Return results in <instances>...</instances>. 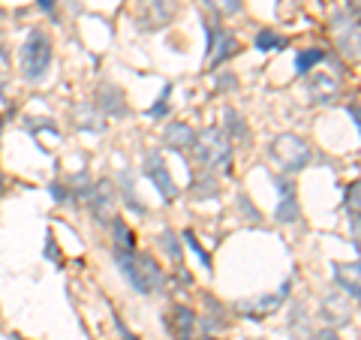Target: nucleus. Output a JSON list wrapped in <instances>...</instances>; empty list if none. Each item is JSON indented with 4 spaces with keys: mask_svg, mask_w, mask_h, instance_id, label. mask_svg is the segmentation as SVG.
<instances>
[{
    "mask_svg": "<svg viewBox=\"0 0 361 340\" xmlns=\"http://www.w3.org/2000/svg\"><path fill=\"white\" fill-rule=\"evenodd\" d=\"M118 262V271L124 280L136 289L139 295H157L163 289V268L150 253H139V250H127V253H112Z\"/></svg>",
    "mask_w": 361,
    "mask_h": 340,
    "instance_id": "obj_1",
    "label": "nucleus"
},
{
    "mask_svg": "<svg viewBox=\"0 0 361 340\" xmlns=\"http://www.w3.org/2000/svg\"><path fill=\"white\" fill-rule=\"evenodd\" d=\"M196 160L208 172L226 175L232 169V139L226 136L223 127H208L205 133H196Z\"/></svg>",
    "mask_w": 361,
    "mask_h": 340,
    "instance_id": "obj_2",
    "label": "nucleus"
},
{
    "mask_svg": "<svg viewBox=\"0 0 361 340\" xmlns=\"http://www.w3.org/2000/svg\"><path fill=\"white\" fill-rule=\"evenodd\" d=\"M52 57H55V45H52V36L45 31H34L27 34L24 45H22V55H18V64H22V76L24 82H43L52 69Z\"/></svg>",
    "mask_w": 361,
    "mask_h": 340,
    "instance_id": "obj_3",
    "label": "nucleus"
},
{
    "mask_svg": "<svg viewBox=\"0 0 361 340\" xmlns=\"http://www.w3.org/2000/svg\"><path fill=\"white\" fill-rule=\"evenodd\" d=\"M268 157L274 160V163L283 169L286 175H295V172H301V169L310 166V157H313V151H310V145L301 136H295V133H280L277 139H271Z\"/></svg>",
    "mask_w": 361,
    "mask_h": 340,
    "instance_id": "obj_4",
    "label": "nucleus"
},
{
    "mask_svg": "<svg viewBox=\"0 0 361 340\" xmlns=\"http://www.w3.org/2000/svg\"><path fill=\"white\" fill-rule=\"evenodd\" d=\"M205 36H208V48H205V66L208 69H220L229 57H232L238 52V39L226 31V27H217L205 22Z\"/></svg>",
    "mask_w": 361,
    "mask_h": 340,
    "instance_id": "obj_5",
    "label": "nucleus"
},
{
    "mask_svg": "<svg viewBox=\"0 0 361 340\" xmlns=\"http://www.w3.org/2000/svg\"><path fill=\"white\" fill-rule=\"evenodd\" d=\"M286 298H289V283H283L277 289V292H265V295H256V298H244V302H238L235 310L244 319H265L271 313H277L280 307L286 304Z\"/></svg>",
    "mask_w": 361,
    "mask_h": 340,
    "instance_id": "obj_6",
    "label": "nucleus"
},
{
    "mask_svg": "<svg viewBox=\"0 0 361 340\" xmlns=\"http://www.w3.org/2000/svg\"><path fill=\"white\" fill-rule=\"evenodd\" d=\"M175 13H178L175 0H142L136 22L142 31H163V27L175 18Z\"/></svg>",
    "mask_w": 361,
    "mask_h": 340,
    "instance_id": "obj_7",
    "label": "nucleus"
},
{
    "mask_svg": "<svg viewBox=\"0 0 361 340\" xmlns=\"http://www.w3.org/2000/svg\"><path fill=\"white\" fill-rule=\"evenodd\" d=\"M145 178L157 187V193L163 196L166 205H172L175 199H178V187H175V181H172V175H169V166H166L163 154L150 151V154L145 157Z\"/></svg>",
    "mask_w": 361,
    "mask_h": 340,
    "instance_id": "obj_8",
    "label": "nucleus"
},
{
    "mask_svg": "<svg viewBox=\"0 0 361 340\" xmlns=\"http://www.w3.org/2000/svg\"><path fill=\"white\" fill-rule=\"evenodd\" d=\"M87 208L90 214H94L97 223L108 226V220H112V211H115V184L103 178V181H97L90 187V196H87Z\"/></svg>",
    "mask_w": 361,
    "mask_h": 340,
    "instance_id": "obj_9",
    "label": "nucleus"
},
{
    "mask_svg": "<svg viewBox=\"0 0 361 340\" xmlns=\"http://www.w3.org/2000/svg\"><path fill=\"white\" fill-rule=\"evenodd\" d=\"M271 181L280 190V199H277V208H274L277 223H286V226L295 223L301 217V208H298V199H295V184L286 181V178H280V175H271Z\"/></svg>",
    "mask_w": 361,
    "mask_h": 340,
    "instance_id": "obj_10",
    "label": "nucleus"
},
{
    "mask_svg": "<svg viewBox=\"0 0 361 340\" xmlns=\"http://www.w3.org/2000/svg\"><path fill=\"white\" fill-rule=\"evenodd\" d=\"M97 106L99 112L106 118H124L127 115V99H124V91L115 85H99L97 91Z\"/></svg>",
    "mask_w": 361,
    "mask_h": 340,
    "instance_id": "obj_11",
    "label": "nucleus"
},
{
    "mask_svg": "<svg viewBox=\"0 0 361 340\" xmlns=\"http://www.w3.org/2000/svg\"><path fill=\"white\" fill-rule=\"evenodd\" d=\"M319 316H323L331 328H344V325H349V319H353V313H349V298H346V295L331 292L325 302H323V313H319Z\"/></svg>",
    "mask_w": 361,
    "mask_h": 340,
    "instance_id": "obj_12",
    "label": "nucleus"
},
{
    "mask_svg": "<svg viewBox=\"0 0 361 340\" xmlns=\"http://www.w3.org/2000/svg\"><path fill=\"white\" fill-rule=\"evenodd\" d=\"M331 274H334V283L340 286V292L346 298H358V289H361V280H358V262H334L331 265Z\"/></svg>",
    "mask_w": 361,
    "mask_h": 340,
    "instance_id": "obj_13",
    "label": "nucleus"
},
{
    "mask_svg": "<svg viewBox=\"0 0 361 340\" xmlns=\"http://www.w3.org/2000/svg\"><path fill=\"white\" fill-rule=\"evenodd\" d=\"M163 145L166 148H172V151H193V145H196V129L190 127V124H169L166 127V133H163Z\"/></svg>",
    "mask_w": 361,
    "mask_h": 340,
    "instance_id": "obj_14",
    "label": "nucleus"
},
{
    "mask_svg": "<svg viewBox=\"0 0 361 340\" xmlns=\"http://www.w3.org/2000/svg\"><path fill=\"white\" fill-rule=\"evenodd\" d=\"M307 97H310V103H319V106L331 103L337 97V78L328 73H316L307 85Z\"/></svg>",
    "mask_w": 361,
    "mask_h": 340,
    "instance_id": "obj_15",
    "label": "nucleus"
},
{
    "mask_svg": "<svg viewBox=\"0 0 361 340\" xmlns=\"http://www.w3.org/2000/svg\"><path fill=\"white\" fill-rule=\"evenodd\" d=\"M172 334L175 340H196V313L190 307L172 310Z\"/></svg>",
    "mask_w": 361,
    "mask_h": 340,
    "instance_id": "obj_16",
    "label": "nucleus"
},
{
    "mask_svg": "<svg viewBox=\"0 0 361 340\" xmlns=\"http://www.w3.org/2000/svg\"><path fill=\"white\" fill-rule=\"evenodd\" d=\"M337 22L344 24V31L337 34V45H340V55L346 57V61H358V24H346L344 15H337Z\"/></svg>",
    "mask_w": 361,
    "mask_h": 340,
    "instance_id": "obj_17",
    "label": "nucleus"
},
{
    "mask_svg": "<svg viewBox=\"0 0 361 340\" xmlns=\"http://www.w3.org/2000/svg\"><path fill=\"white\" fill-rule=\"evenodd\" d=\"M112 253H127V250H136V232L127 226V220L120 217H112Z\"/></svg>",
    "mask_w": 361,
    "mask_h": 340,
    "instance_id": "obj_18",
    "label": "nucleus"
},
{
    "mask_svg": "<svg viewBox=\"0 0 361 340\" xmlns=\"http://www.w3.org/2000/svg\"><path fill=\"white\" fill-rule=\"evenodd\" d=\"M325 61H328L325 48H298V55H295V73L298 76H310V73H313V66L325 64Z\"/></svg>",
    "mask_w": 361,
    "mask_h": 340,
    "instance_id": "obj_19",
    "label": "nucleus"
},
{
    "mask_svg": "<svg viewBox=\"0 0 361 340\" xmlns=\"http://www.w3.org/2000/svg\"><path fill=\"white\" fill-rule=\"evenodd\" d=\"M160 247L169 253V259H172V265L178 268V271H184V250H180V235L172 232V229H163V235H160Z\"/></svg>",
    "mask_w": 361,
    "mask_h": 340,
    "instance_id": "obj_20",
    "label": "nucleus"
},
{
    "mask_svg": "<svg viewBox=\"0 0 361 340\" xmlns=\"http://www.w3.org/2000/svg\"><path fill=\"white\" fill-rule=\"evenodd\" d=\"M253 48L256 52H262V55L280 52V48H286V39L277 36V31H271V27H262V31L256 34V39H253Z\"/></svg>",
    "mask_w": 361,
    "mask_h": 340,
    "instance_id": "obj_21",
    "label": "nucleus"
},
{
    "mask_svg": "<svg viewBox=\"0 0 361 340\" xmlns=\"http://www.w3.org/2000/svg\"><path fill=\"white\" fill-rule=\"evenodd\" d=\"M344 208H346V217L353 223V238L358 244V181H353L346 187V196H344Z\"/></svg>",
    "mask_w": 361,
    "mask_h": 340,
    "instance_id": "obj_22",
    "label": "nucleus"
},
{
    "mask_svg": "<svg viewBox=\"0 0 361 340\" xmlns=\"http://www.w3.org/2000/svg\"><path fill=\"white\" fill-rule=\"evenodd\" d=\"M120 196H124V205L129 208V211H136L139 217L145 214V205L139 202V196H136V187H133V178H129V172H120Z\"/></svg>",
    "mask_w": 361,
    "mask_h": 340,
    "instance_id": "obj_23",
    "label": "nucleus"
},
{
    "mask_svg": "<svg viewBox=\"0 0 361 340\" xmlns=\"http://www.w3.org/2000/svg\"><path fill=\"white\" fill-rule=\"evenodd\" d=\"M289 328L298 334L295 340H310V337H313V328H310V319L304 316V307H301V304H295L292 316H289Z\"/></svg>",
    "mask_w": 361,
    "mask_h": 340,
    "instance_id": "obj_24",
    "label": "nucleus"
},
{
    "mask_svg": "<svg viewBox=\"0 0 361 340\" xmlns=\"http://www.w3.org/2000/svg\"><path fill=\"white\" fill-rule=\"evenodd\" d=\"M94 121H106V115H103V112L97 115L90 106L78 108V121H76V127H78V129H87V133H103L106 127H99V124H94Z\"/></svg>",
    "mask_w": 361,
    "mask_h": 340,
    "instance_id": "obj_25",
    "label": "nucleus"
},
{
    "mask_svg": "<svg viewBox=\"0 0 361 340\" xmlns=\"http://www.w3.org/2000/svg\"><path fill=\"white\" fill-rule=\"evenodd\" d=\"M205 6L217 18H232V15L241 13V0H205Z\"/></svg>",
    "mask_w": 361,
    "mask_h": 340,
    "instance_id": "obj_26",
    "label": "nucleus"
},
{
    "mask_svg": "<svg viewBox=\"0 0 361 340\" xmlns=\"http://www.w3.org/2000/svg\"><path fill=\"white\" fill-rule=\"evenodd\" d=\"M180 238H184L187 247H190V250H193V253L199 256V262L205 265V271H211V253H208V250H205L202 244H199V238H196L193 229H184V232H180Z\"/></svg>",
    "mask_w": 361,
    "mask_h": 340,
    "instance_id": "obj_27",
    "label": "nucleus"
},
{
    "mask_svg": "<svg viewBox=\"0 0 361 340\" xmlns=\"http://www.w3.org/2000/svg\"><path fill=\"white\" fill-rule=\"evenodd\" d=\"M169 97H172V85H163V94H160V99L145 112L150 121H160V118H166V115H169Z\"/></svg>",
    "mask_w": 361,
    "mask_h": 340,
    "instance_id": "obj_28",
    "label": "nucleus"
},
{
    "mask_svg": "<svg viewBox=\"0 0 361 340\" xmlns=\"http://www.w3.org/2000/svg\"><path fill=\"white\" fill-rule=\"evenodd\" d=\"M193 196H196V199H214V196H217V178H214V175L196 178V184H193Z\"/></svg>",
    "mask_w": 361,
    "mask_h": 340,
    "instance_id": "obj_29",
    "label": "nucleus"
},
{
    "mask_svg": "<svg viewBox=\"0 0 361 340\" xmlns=\"http://www.w3.org/2000/svg\"><path fill=\"white\" fill-rule=\"evenodd\" d=\"M226 136H229V139H232V136L247 139V124L241 121L238 112H232V108H229V112H226Z\"/></svg>",
    "mask_w": 361,
    "mask_h": 340,
    "instance_id": "obj_30",
    "label": "nucleus"
},
{
    "mask_svg": "<svg viewBox=\"0 0 361 340\" xmlns=\"http://www.w3.org/2000/svg\"><path fill=\"white\" fill-rule=\"evenodd\" d=\"M48 193H52V199H55V202H60V205H64V202H69V187L66 184H52V187H48Z\"/></svg>",
    "mask_w": 361,
    "mask_h": 340,
    "instance_id": "obj_31",
    "label": "nucleus"
},
{
    "mask_svg": "<svg viewBox=\"0 0 361 340\" xmlns=\"http://www.w3.org/2000/svg\"><path fill=\"white\" fill-rule=\"evenodd\" d=\"M112 319H115V328H118V334L124 337V340H139V337H136V334H133V332H129V328H127V323H124V319H120L118 313H115Z\"/></svg>",
    "mask_w": 361,
    "mask_h": 340,
    "instance_id": "obj_32",
    "label": "nucleus"
},
{
    "mask_svg": "<svg viewBox=\"0 0 361 340\" xmlns=\"http://www.w3.org/2000/svg\"><path fill=\"white\" fill-rule=\"evenodd\" d=\"M313 340H344V337H340V334L334 332V328H325V332H319V334H313Z\"/></svg>",
    "mask_w": 361,
    "mask_h": 340,
    "instance_id": "obj_33",
    "label": "nucleus"
},
{
    "mask_svg": "<svg viewBox=\"0 0 361 340\" xmlns=\"http://www.w3.org/2000/svg\"><path fill=\"white\" fill-rule=\"evenodd\" d=\"M217 87H220V91H226V87H238V78H235V76H223V78L217 82Z\"/></svg>",
    "mask_w": 361,
    "mask_h": 340,
    "instance_id": "obj_34",
    "label": "nucleus"
},
{
    "mask_svg": "<svg viewBox=\"0 0 361 340\" xmlns=\"http://www.w3.org/2000/svg\"><path fill=\"white\" fill-rule=\"evenodd\" d=\"M55 3L57 0H36V6L43 9V13H55Z\"/></svg>",
    "mask_w": 361,
    "mask_h": 340,
    "instance_id": "obj_35",
    "label": "nucleus"
},
{
    "mask_svg": "<svg viewBox=\"0 0 361 340\" xmlns=\"http://www.w3.org/2000/svg\"><path fill=\"white\" fill-rule=\"evenodd\" d=\"M346 115L353 118V124L358 127V103H353V106H346Z\"/></svg>",
    "mask_w": 361,
    "mask_h": 340,
    "instance_id": "obj_36",
    "label": "nucleus"
},
{
    "mask_svg": "<svg viewBox=\"0 0 361 340\" xmlns=\"http://www.w3.org/2000/svg\"><path fill=\"white\" fill-rule=\"evenodd\" d=\"M346 9H349V13H353V18L358 15V0H346Z\"/></svg>",
    "mask_w": 361,
    "mask_h": 340,
    "instance_id": "obj_37",
    "label": "nucleus"
},
{
    "mask_svg": "<svg viewBox=\"0 0 361 340\" xmlns=\"http://www.w3.org/2000/svg\"><path fill=\"white\" fill-rule=\"evenodd\" d=\"M6 99V85H3V78H0V103Z\"/></svg>",
    "mask_w": 361,
    "mask_h": 340,
    "instance_id": "obj_38",
    "label": "nucleus"
},
{
    "mask_svg": "<svg viewBox=\"0 0 361 340\" xmlns=\"http://www.w3.org/2000/svg\"><path fill=\"white\" fill-rule=\"evenodd\" d=\"M0 196H3V172H0Z\"/></svg>",
    "mask_w": 361,
    "mask_h": 340,
    "instance_id": "obj_39",
    "label": "nucleus"
},
{
    "mask_svg": "<svg viewBox=\"0 0 361 340\" xmlns=\"http://www.w3.org/2000/svg\"><path fill=\"white\" fill-rule=\"evenodd\" d=\"M0 136H3V118H0Z\"/></svg>",
    "mask_w": 361,
    "mask_h": 340,
    "instance_id": "obj_40",
    "label": "nucleus"
}]
</instances>
